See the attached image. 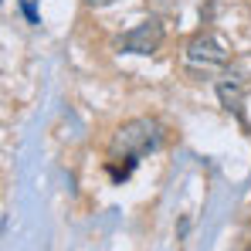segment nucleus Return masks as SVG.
I'll return each instance as SVG.
<instances>
[{"label":"nucleus","mask_w":251,"mask_h":251,"mask_svg":"<svg viewBox=\"0 0 251 251\" xmlns=\"http://www.w3.org/2000/svg\"><path fill=\"white\" fill-rule=\"evenodd\" d=\"M160 143H163V129L156 119H129L112 136L109 156H112V163H123V176L129 180V173L136 170V160L153 153Z\"/></svg>","instance_id":"f257e3e1"},{"label":"nucleus","mask_w":251,"mask_h":251,"mask_svg":"<svg viewBox=\"0 0 251 251\" xmlns=\"http://www.w3.org/2000/svg\"><path fill=\"white\" fill-rule=\"evenodd\" d=\"M160 44H163V24L156 17L136 24L132 31H126L123 38H116V48L123 54H153Z\"/></svg>","instance_id":"f03ea898"},{"label":"nucleus","mask_w":251,"mask_h":251,"mask_svg":"<svg viewBox=\"0 0 251 251\" xmlns=\"http://www.w3.org/2000/svg\"><path fill=\"white\" fill-rule=\"evenodd\" d=\"M187 58L197 61V65H224L227 61V51H224V44H217V38L197 34L194 41L187 44Z\"/></svg>","instance_id":"7ed1b4c3"},{"label":"nucleus","mask_w":251,"mask_h":251,"mask_svg":"<svg viewBox=\"0 0 251 251\" xmlns=\"http://www.w3.org/2000/svg\"><path fill=\"white\" fill-rule=\"evenodd\" d=\"M217 95H221V102H224V109H241V82L234 78V75H227L224 82L217 85Z\"/></svg>","instance_id":"20e7f679"},{"label":"nucleus","mask_w":251,"mask_h":251,"mask_svg":"<svg viewBox=\"0 0 251 251\" xmlns=\"http://www.w3.org/2000/svg\"><path fill=\"white\" fill-rule=\"evenodd\" d=\"M88 7H109V3H116V0H85Z\"/></svg>","instance_id":"39448f33"}]
</instances>
